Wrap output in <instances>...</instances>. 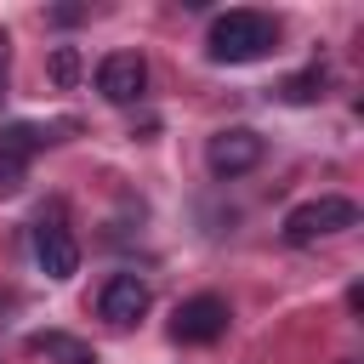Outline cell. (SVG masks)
I'll return each mask as SVG.
<instances>
[{"instance_id": "cell-1", "label": "cell", "mask_w": 364, "mask_h": 364, "mask_svg": "<svg viewBox=\"0 0 364 364\" xmlns=\"http://www.w3.org/2000/svg\"><path fill=\"white\" fill-rule=\"evenodd\" d=\"M279 46V23L267 17V11H222V17H210V28H205V51H210V63H256V57H267Z\"/></svg>"}, {"instance_id": "cell-2", "label": "cell", "mask_w": 364, "mask_h": 364, "mask_svg": "<svg viewBox=\"0 0 364 364\" xmlns=\"http://www.w3.org/2000/svg\"><path fill=\"white\" fill-rule=\"evenodd\" d=\"M347 228H358V205L341 199V193H318V199H307L284 216V245L301 250V245H318V239L347 233Z\"/></svg>"}, {"instance_id": "cell-3", "label": "cell", "mask_w": 364, "mask_h": 364, "mask_svg": "<svg viewBox=\"0 0 364 364\" xmlns=\"http://www.w3.org/2000/svg\"><path fill=\"white\" fill-rule=\"evenodd\" d=\"M262 154H267V142H262V131H250V125H228V131H216V136L205 142V165H210V176H222V182L256 171Z\"/></svg>"}, {"instance_id": "cell-4", "label": "cell", "mask_w": 364, "mask_h": 364, "mask_svg": "<svg viewBox=\"0 0 364 364\" xmlns=\"http://www.w3.org/2000/svg\"><path fill=\"white\" fill-rule=\"evenodd\" d=\"M222 336H228V301L222 296H188L171 313V341H182V347H210Z\"/></svg>"}, {"instance_id": "cell-5", "label": "cell", "mask_w": 364, "mask_h": 364, "mask_svg": "<svg viewBox=\"0 0 364 364\" xmlns=\"http://www.w3.org/2000/svg\"><path fill=\"white\" fill-rule=\"evenodd\" d=\"M51 142V131L40 125H6L0 131V193H23L28 182V159Z\"/></svg>"}, {"instance_id": "cell-6", "label": "cell", "mask_w": 364, "mask_h": 364, "mask_svg": "<svg viewBox=\"0 0 364 364\" xmlns=\"http://www.w3.org/2000/svg\"><path fill=\"white\" fill-rule=\"evenodd\" d=\"M34 262H40V273L57 279V284L80 273V245H74V233H68L57 216H40V222H34Z\"/></svg>"}, {"instance_id": "cell-7", "label": "cell", "mask_w": 364, "mask_h": 364, "mask_svg": "<svg viewBox=\"0 0 364 364\" xmlns=\"http://www.w3.org/2000/svg\"><path fill=\"white\" fill-rule=\"evenodd\" d=\"M148 307H154V290L136 273H108V284L97 290V318H108V324H136Z\"/></svg>"}, {"instance_id": "cell-8", "label": "cell", "mask_w": 364, "mask_h": 364, "mask_svg": "<svg viewBox=\"0 0 364 364\" xmlns=\"http://www.w3.org/2000/svg\"><path fill=\"white\" fill-rule=\"evenodd\" d=\"M97 91H102L108 102H136V97L148 91V63H142L136 51H108V57L97 63Z\"/></svg>"}, {"instance_id": "cell-9", "label": "cell", "mask_w": 364, "mask_h": 364, "mask_svg": "<svg viewBox=\"0 0 364 364\" xmlns=\"http://www.w3.org/2000/svg\"><path fill=\"white\" fill-rule=\"evenodd\" d=\"M28 353H34V358H57V364H97V353H91L80 336H63V330L28 336Z\"/></svg>"}, {"instance_id": "cell-10", "label": "cell", "mask_w": 364, "mask_h": 364, "mask_svg": "<svg viewBox=\"0 0 364 364\" xmlns=\"http://www.w3.org/2000/svg\"><path fill=\"white\" fill-rule=\"evenodd\" d=\"M324 85H330V74H324V68L313 63V68H301V74H284V80L273 85V97H279V102H296V108H301V102H318V97H324Z\"/></svg>"}, {"instance_id": "cell-11", "label": "cell", "mask_w": 364, "mask_h": 364, "mask_svg": "<svg viewBox=\"0 0 364 364\" xmlns=\"http://www.w3.org/2000/svg\"><path fill=\"white\" fill-rule=\"evenodd\" d=\"M51 80H57L63 91L80 80V51H74V46H57V51H51Z\"/></svg>"}, {"instance_id": "cell-12", "label": "cell", "mask_w": 364, "mask_h": 364, "mask_svg": "<svg viewBox=\"0 0 364 364\" xmlns=\"http://www.w3.org/2000/svg\"><path fill=\"white\" fill-rule=\"evenodd\" d=\"M80 17H85V6H57L51 11V23H80Z\"/></svg>"}, {"instance_id": "cell-13", "label": "cell", "mask_w": 364, "mask_h": 364, "mask_svg": "<svg viewBox=\"0 0 364 364\" xmlns=\"http://www.w3.org/2000/svg\"><path fill=\"white\" fill-rule=\"evenodd\" d=\"M11 40H6V28H0V80H6V63H11V51H6Z\"/></svg>"}, {"instance_id": "cell-14", "label": "cell", "mask_w": 364, "mask_h": 364, "mask_svg": "<svg viewBox=\"0 0 364 364\" xmlns=\"http://www.w3.org/2000/svg\"><path fill=\"white\" fill-rule=\"evenodd\" d=\"M0 307H11V296H0Z\"/></svg>"}]
</instances>
